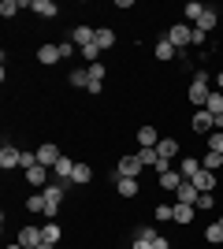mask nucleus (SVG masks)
I'll use <instances>...</instances> for the list:
<instances>
[{"label":"nucleus","mask_w":223,"mask_h":249,"mask_svg":"<svg viewBox=\"0 0 223 249\" xmlns=\"http://www.w3.org/2000/svg\"><path fill=\"white\" fill-rule=\"evenodd\" d=\"M175 197H179L182 205H197V197H201V190H197V186L190 182V178H186V182H182V186L175 190Z\"/></svg>","instance_id":"nucleus-12"},{"label":"nucleus","mask_w":223,"mask_h":249,"mask_svg":"<svg viewBox=\"0 0 223 249\" xmlns=\"http://www.w3.org/2000/svg\"><path fill=\"white\" fill-rule=\"evenodd\" d=\"M30 11H37L41 19H52V15H56V11H60V8H56L52 0H30Z\"/></svg>","instance_id":"nucleus-20"},{"label":"nucleus","mask_w":223,"mask_h":249,"mask_svg":"<svg viewBox=\"0 0 223 249\" xmlns=\"http://www.w3.org/2000/svg\"><path fill=\"white\" fill-rule=\"evenodd\" d=\"M156 142H160V138H156V126H141V130H138V145L141 149H156Z\"/></svg>","instance_id":"nucleus-21"},{"label":"nucleus","mask_w":223,"mask_h":249,"mask_svg":"<svg viewBox=\"0 0 223 249\" xmlns=\"http://www.w3.org/2000/svg\"><path fill=\"white\" fill-rule=\"evenodd\" d=\"M216 205V194H201V197H197V205L193 208H201V212H208V208Z\"/></svg>","instance_id":"nucleus-36"},{"label":"nucleus","mask_w":223,"mask_h":249,"mask_svg":"<svg viewBox=\"0 0 223 249\" xmlns=\"http://www.w3.org/2000/svg\"><path fill=\"white\" fill-rule=\"evenodd\" d=\"M130 249H153V242H145V238H134V246Z\"/></svg>","instance_id":"nucleus-43"},{"label":"nucleus","mask_w":223,"mask_h":249,"mask_svg":"<svg viewBox=\"0 0 223 249\" xmlns=\"http://www.w3.org/2000/svg\"><path fill=\"white\" fill-rule=\"evenodd\" d=\"M156 153L164 156V160H175V156H179V142H175V138H160V142H156Z\"/></svg>","instance_id":"nucleus-19"},{"label":"nucleus","mask_w":223,"mask_h":249,"mask_svg":"<svg viewBox=\"0 0 223 249\" xmlns=\"http://www.w3.org/2000/svg\"><path fill=\"white\" fill-rule=\"evenodd\" d=\"M89 178H93V167H89V164H74V175H71L74 186H86Z\"/></svg>","instance_id":"nucleus-22"},{"label":"nucleus","mask_w":223,"mask_h":249,"mask_svg":"<svg viewBox=\"0 0 223 249\" xmlns=\"http://www.w3.org/2000/svg\"><path fill=\"white\" fill-rule=\"evenodd\" d=\"M22 164V153L15 145H4L0 149V167H4V171H8V167H19Z\"/></svg>","instance_id":"nucleus-14"},{"label":"nucleus","mask_w":223,"mask_h":249,"mask_svg":"<svg viewBox=\"0 0 223 249\" xmlns=\"http://www.w3.org/2000/svg\"><path fill=\"white\" fill-rule=\"evenodd\" d=\"M216 22H220V15H216V8H208L201 15V19H197V30L201 34H208V30H216Z\"/></svg>","instance_id":"nucleus-24"},{"label":"nucleus","mask_w":223,"mask_h":249,"mask_svg":"<svg viewBox=\"0 0 223 249\" xmlns=\"http://www.w3.org/2000/svg\"><path fill=\"white\" fill-rule=\"evenodd\" d=\"M26 212H34V216L41 212V216H45V197H41V194H34V197H26Z\"/></svg>","instance_id":"nucleus-32"},{"label":"nucleus","mask_w":223,"mask_h":249,"mask_svg":"<svg viewBox=\"0 0 223 249\" xmlns=\"http://www.w3.org/2000/svg\"><path fill=\"white\" fill-rule=\"evenodd\" d=\"M93 37H97V30H89V26H74V30H71V41L78 45V49L93 45Z\"/></svg>","instance_id":"nucleus-16"},{"label":"nucleus","mask_w":223,"mask_h":249,"mask_svg":"<svg viewBox=\"0 0 223 249\" xmlns=\"http://www.w3.org/2000/svg\"><path fill=\"white\" fill-rule=\"evenodd\" d=\"M116 171H119V178H138L141 171H145V164H141L138 156H123L116 164Z\"/></svg>","instance_id":"nucleus-4"},{"label":"nucleus","mask_w":223,"mask_h":249,"mask_svg":"<svg viewBox=\"0 0 223 249\" xmlns=\"http://www.w3.org/2000/svg\"><path fill=\"white\" fill-rule=\"evenodd\" d=\"M216 89H220V93H223V71L216 74Z\"/></svg>","instance_id":"nucleus-44"},{"label":"nucleus","mask_w":223,"mask_h":249,"mask_svg":"<svg viewBox=\"0 0 223 249\" xmlns=\"http://www.w3.org/2000/svg\"><path fill=\"white\" fill-rule=\"evenodd\" d=\"M205 238L212 242V246H220V242H223V223H220V219H216V223H208V231H205Z\"/></svg>","instance_id":"nucleus-29"},{"label":"nucleus","mask_w":223,"mask_h":249,"mask_svg":"<svg viewBox=\"0 0 223 249\" xmlns=\"http://www.w3.org/2000/svg\"><path fill=\"white\" fill-rule=\"evenodd\" d=\"M19 246L22 249H37L41 246V227H22L19 231Z\"/></svg>","instance_id":"nucleus-11"},{"label":"nucleus","mask_w":223,"mask_h":249,"mask_svg":"<svg viewBox=\"0 0 223 249\" xmlns=\"http://www.w3.org/2000/svg\"><path fill=\"white\" fill-rule=\"evenodd\" d=\"M93 41H97V49H101V52H104V49H112V45H116V30H108V26H101Z\"/></svg>","instance_id":"nucleus-23"},{"label":"nucleus","mask_w":223,"mask_h":249,"mask_svg":"<svg viewBox=\"0 0 223 249\" xmlns=\"http://www.w3.org/2000/svg\"><path fill=\"white\" fill-rule=\"evenodd\" d=\"M67 82H71V86H89V71H71V74H67Z\"/></svg>","instance_id":"nucleus-33"},{"label":"nucleus","mask_w":223,"mask_h":249,"mask_svg":"<svg viewBox=\"0 0 223 249\" xmlns=\"http://www.w3.org/2000/svg\"><path fill=\"white\" fill-rule=\"evenodd\" d=\"M41 242L56 246V242H60V223H45V227H41Z\"/></svg>","instance_id":"nucleus-26"},{"label":"nucleus","mask_w":223,"mask_h":249,"mask_svg":"<svg viewBox=\"0 0 223 249\" xmlns=\"http://www.w3.org/2000/svg\"><path fill=\"white\" fill-rule=\"evenodd\" d=\"M74 164H78V160H67V156H60V164L52 167V175H56V182H71V175H74Z\"/></svg>","instance_id":"nucleus-9"},{"label":"nucleus","mask_w":223,"mask_h":249,"mask_svg":"<svg viewBox=\"0 0 223 249\" xmlns=\"http://www.w3.org/2000/svg\"><path fill=\"white\" fill-rule=\"evenodd\" d=\"M156 219H171V205H156Z\"/></svg>","instance_id":"nucleus-42"},{"label":"nucleus","mask_w":223,"mask_h":249,"mask_svg":"<svg viewBox=\"0 0 223 249\" xmlns=\"http://www.w3.org/2000/svg\"><path fill=\"white\" fill-rule=\"evenodd\" d=\"M86 71H89V86H86V89H89V93H101V86H104V63H89V67H86Z\"/></svg>","instance_id":"nucleus-7"},{"label":"nucleus","mask_w":223,"mask_h":249,"mask_svg":"<svg viewBox=\"0 0 223 249\" xmlns=\"http://www.w3.org/2000/svg\"><path fill=\"white\" fill-rule=\"evenodd\" d=\"M208 149H212V153H223V130H212V134H208Z\"/></svg>","instance_id":"nucleus-35"},{"label":"nucleus","mask_w":223,"mask_h":249,"mask_svg":"<svg viewBox=\"0 0 223 249\" xmlns=\"http://www.w3.org/2000/svg\"><path fill=\"white\" fill-rule=\"evenodd\" d=\"M15 11H19V0H0V15H4V19H11Z\"/></svg>","instance_id":"nucleus-34"},{"label":"nucleus","mask_w":223,"mask_h":249,"mask_svg":"<svg viewBox=\"0 0 223 249\" xmlns=\"http://www.w3.org/2000/svg\"><path fill=\"white\" fill-rule=\"evenodd\" d=\"M153 249H171V242L164 238V234H156V238H153Z\"/></svg>","instance_id":"nucleus-41"},{"label":"nucleus","mask_w":223,"mask_h":249,"mask_svg":"<svg viewBox=\"0 0 223 249\" xmlns=\"http://www.w3.org/2000/svg\"><path fill=\"white\" fill-rule=\"evenodd\" d=\"M179 171H182V178H193V175H197V171H201V160H193V156H186Z\"/></svg>","instance_id":"nucleus-27"},{"label":"nucleus","mask_w":223,"mask_h":249,"mask_svg":"<svg viewBox=\"0 0 223 249\" xmlns=\"http://www.w3.org/2000/svg\"><path fill=\"white\" fill-rule=\"evenodd\" d=\"M220 223H223V219H220Z\"/></svg>","instance_id":"nucleus-47"},{"label":"nucleus","mask_w":223,"mask_h":249,"mask_svg":"<svg viewBox=\"0 0 223 249\" xmlns=\"http://www.w3.org/2000/svg\"><path fill=\"white\" fill-rule=\"evenodd\" d=\"M156 182H160V190H171V194H175V190H179L182 182H186V178H182V171H164V175H160Z\"/></svg>","instance_id":"nucleus-15"},{"label":"nucleus","mask_w":223,"mask_h":249,"mask_svg":"<svg viewBox=\"0 0 223 249\" xmlns=\"http://www.w3.org/2000/svg\"><path fill=\"white\" fill-rule=\"evenodd\" d=\"M41 164V160H37V153H22V164L19 167H26V171H30V167H37Z\"/></svg>","instance_id":"nucleus-37"},{"label":"nucleus","mask_w":223,"mask_h":249,"mask_svg":"<svg viewBox=\"0 0 223 249\" xmlns=\"http://www.w3.org/2000/svg\"><path fill=\"white\" fill-rule=\"evenodd\" d=\"M37 249H56V246H49V242H41V246H37Z\"/></svg>","instance_id":"nucleus-45"},{"label":"nucleus","mask_w":223,"mask_h":249,"mask_svg":"<svg viewBox=\"0 0 223 249\" xmlns=\"http://www.w3.org/2000/svg\"><path fill=\"white\" fill-rule=\"evenodd\" d=\"M8 249H22V246H19V242H15V246H8Z\"/></svg>","instance_id":"nucleus-46"},{"label":"nucleus","mask_w":223,"mask_h":249,"mask_svg":"<svg viewBox=\"0 0 223 249\" xmlns=\"http://www.w3.org/2000/svg\"><path fill=\"white\" fill-rule=\"evenodd\" d=\"M193 130H197V134H212V130H216V119L205 112V108H197V112H193Z\"/></svg>","instance_id":"nucleus-8"},{"label":"nucleus","mask_w":223,"mask_h":249,"mask_svg":"<svg viewBox=\"0 0 223 249\" xmlns=\"http://www.w3.org/2000/svg\"><path fill=\"white\" fill-rule=\"evenodd\" d=\"M168 41L175 45V49H186V45H193V26H186V22H175L168 30Z\"/></svg>","instance_id":"nucleus-3"},{"label":"nucleus","mask_w":223,"mask_h":249,"mask_svg":"<svg viewBox=\"0 0 223 249\" xmlns=\"http://www.w3.org/2000/svg\"><path fill=\"white\" fill-rule=\"evenodd\" d=\"M37 60H41L45 67H52V63H60V60H64V56H60V45H52V41L37 45Z\"/></svg>","instance_id":"nucleus-6"},{"label":"nucleus","mask_w":223,"mask_h":249,"mask_svg":"<svg viewBox=\"0 0 223 249\" xmlns=\"http://www.w3.org/2000/svg\"><path fill=\"white\" fill-rule=\"evenodd\" d=\"M74 49H78L74 41H60V56H64V60H71V56H74Z\"/></svg>","instance_id":"nucleus-39"},{"label":"nucleus","mask_w":223,"mask_h":249,"mask_svg":"<svg viewBox=\"0 0 223 249\" xmlns=\"http://www.w3.org/2000/svg\"><path fill=\"white\" fill-rule=\"evenodd\" d=\"M82 56H86V60H89V63H97V56H101V49H97V41H93V45H86V49H82Z\"/></svg>","instance_id":"nucleus-38"},{"label":"nucleus","mask_w":223,"mask_h":249,"mask_svg":"<svg viewBox=\"0 0 223 249\" xmlns=\"http://www.w3.org/2000/svg\"><path fill=\"white\" fill-rule=\"evenodd\" d=\"M116 190H119V194H123V197H134V194H138V178H119V182H116Z\"/></svg>","instance_id":"nucleus-25"},{"label":"nucleus","mask_w":223,"mask_h":249,"mask_svg":"<svg viewBox=\"0 0 223 249\" xmlns=\"http://www.w3.org/2000/svg\"><path fill=\"white\" fill-rule=\"evenodd\" d=\"M205 11H208V8H205L201 0H190V4H186V19H190V22H197V19L205 15Z\"/></svg>","instance_id":"nucleus-28"},{"label":"nucleus","mask_w":223,"mask_h":249,"mask_svg":"<svg viewBox=\"0 0 223 249\" xmlns=\"http://www.w3.org/2000/svg\"><path fill=\"white\" fill-rule=\"evenodd\" d=\"M190 182L201 190V194H212V190H216V171H205V167H201V171H197Z\"/></svg>","instance_id":"nucleus-10"},{"label":"nucleus","mask_w":223,"mask_h":249,"mask_svg":"<svg viewBox=\"0 0 223 249\" xmlns=\"http://www.w3.org/2000/svg\"><path fill=\"white\" fill-rule=\"evenodd\" d=\"M205 112L212 115V119H220V115H223V93H220V89H212V93H208V101H205Z\"/></svg>","instance_id":"nucleus-17"},{"label":"nucleus","mask_w":223,"mask_h":249,"mask_svg":"<svg viewBox=\"0 0 223 249\" xmlns=\"http://www.w3.org/2000/svg\"><path fill=\"white\" fill-rule=\"evenodd\" d=\"M208 93H212V86H208V71H193V82H190V89H186V101H190L193 108H205Z\"/></svg>","instance_id":"nucleus-1"},{"label":"nucleus","mask_w":223,"mask_h":249,"mask_svg":"<svg viewBox=\"0 0 223 249\" xmlns=\"http://www.w3.org/2000/svg\"><path fill=\"white\" fill-rule=\"evenodd\" d=\"M171 56H175V45H171L168 37H164V41H156V60H164V63H168Z\"/></svg>","instance_id":"nucleus-30"},{"label":"nucleus","mask_w":223,"mask_h":249,"mask_svg":"<svg viewBox=\"0 0 223 249\" xmlns=\"http://www.w3.org/2000/svg\"><path fill=\"white\" fill-rule=\"evenodd\" d=\"M60 156H64V153H60V145H52V142H45V145L37 149V160H41V167H56V164H60Z\"/></svg>","instance_id":"nucleus-5"},{"label":"nucleus","mask_w":223,"mask_h":249,"mask_svg":"<svg viewBox=\"0 0 223 249\" xmlns=\"http://www.w3.org/2000/svg\"><path fill=\"white\" fill-rule=\"evenodd\" d=\"M64 194H67L64 182H49V186L41 190V197H45V216H56V212H60V201H64Z\"/></svg>","instance_id":"nucleus-2"},{"label":"nucleus","mask_w":223,"mask_h":249,"mask_svg":"<svg viewBox=\"0 0 223 249\" xmlns=\"http://www.w3.org/2000/svg\"><path fill=\"white\" fill-rule=\"evenodd\" d=\"M193 212H197V208L193 205H171V223H186V227H190V219H193Z\"/></svg>","instance_id":"nucleus-13"},{"label":"nucleus","mask_w":223,"mask_h":249,"mask_svg":"<svg viewBox=\"0 0 223 249\" xmlns=\"http://www.w3.org/2000/svg\"><path fill=\"white\" fill-rule=\"evenodd\" d=\"M26 182H30V186H49V167H41V164H37V167H30V171H26Z\"/></svg>","instance_id":"nucleus-18"},{"label":"nucleus","mask_w":223,"mask_h":249,"mask_svg":"<svg viewBox=\"0 0 223 249\" xmlns=\"http://www.w3.org/2000/svg\"><path fill=\"white\" fill-rule=\"evenodd\" d=\"M134 238H145V242H153V238H156V231H153V227H138V231H134Z\"/></svg>","instance_id":"nucleus-40"},{"label":"nucleus","mask_w":223,"mask_h":249,"mask_svg":"<svg viewBox=\"0 0 223 249\" xmlns=\"http://www.w3.org/2000/svg\"><path fill=\"white\" fill-rule=\"evenodd\" d=\"M201 167H205V171H216V167H223V153H212V149H208V156L201 160Z\"/></svg>","instance_id":"nucleus-31"}]
</instances>
